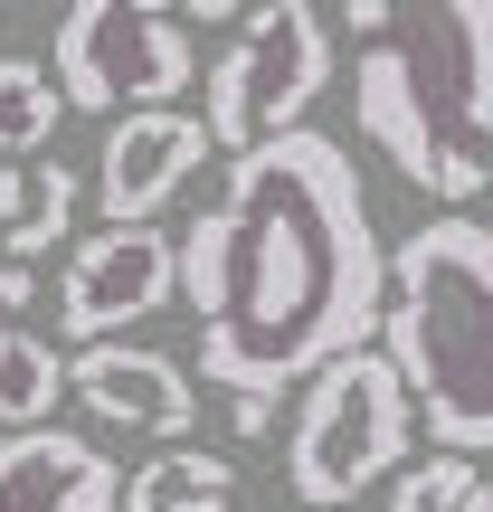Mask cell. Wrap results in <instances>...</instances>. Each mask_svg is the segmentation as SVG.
<instances>
[{
	"label": "cell",
	"instance_id": "obj_13",
	"mask_svg": "<svg viewBox=\"0 0 493 512\" xmlns=\"http://www.w3.org/2000/svg\"><path fill=\"white\" fill-rule=\"evenodd\" d=\"M57 399H76V351L38 342V332H0V427H38L57 418Z\"/></svg>",
	"mask_w": 493,
	"mask_h": 512
},
{
	"label": "cell",
	"instance_id": "obj_17",
	"mask_svg": "<svg viewBox=\"0 0 493 512\" xmlns=\"http://www.w3.org/2000/svg\"><path fill=\"white\" fill-rule=\"evenodd\" d=\"M275 408H285V399H275V389H228V437H266V427H275Z\"/></svg>",
	"mask_w": 493,
	"mask_h": 512
},
{
	"label": "cell",
	"instance_id": "obj_20",
	"mask_svg": "<svg viewBox=\"0 0 493 512\" xmlns=\"http://www.w3.org/2000/svg\"><path fill=\"white\" fill-rule=\"evenodd\" d=\"M181 10H190V19H200V29H209V19H247L256 0H181Z\"/></svg>",
	"mask_w": 493,
	"mask_h": 512
},
{
	"label": "cell",
	"instance_id": "obj_8",
	"mask_svg": "<svg viewBox=\"0 0 493 512\" xmlns=\"http://www.w3.org/2000/svg\"><path fill=\"white\" fill-rule=\"evenodd\" d=\"M162 304H181V247L152 219H105V238H86L67 256V275H57V332L67 342L133 332Z\"/></svg>",
	"mask_w": 493,
	"mask_h": 512
},
{
	"label": "cell",
	"instance_id": "obj_1",
	"mask_svg": "<svg viewBox=\"0 0 493 512\" xmlns=\"http://www.w3.org/2000/svg\"><path fill=\"white\" fill-rule=\"evenodd\" d=\"M181 304L200 313L209 389H275L370 342L389 313V247L370 228L361 162L332 133H266L228 152L219 209L181 228Z\"/></svg>",
	"mask_w": 493,
	"mask_h": 512
},
{
	"label": "cell",
	"instance_id": "obj_18",
	"mask_svg": "<svg viewBox=\"0 0 493 512\" xmlns=\"http://www.w3.org/2000/svg\"><path fill=\"white\" fill-rule=\"evenodd\" d=\"M38 294H48V285H38V275H29V256H0V332H10L19 313L38 304Z\"/></svg>",
	"mask_w": 493,
	"mask_h": 512
},
{
	"label": "cell",
	"instance_id": "obj_12",
	"mask_svg": "<svg viewBox=\"0 0 493 512\" xmlns=\"http://www.w3.org/2000/svg\"><path fill=\"white\" fill-rule=\"evenodd\" d=\"M124 512H238V465L190 446V437H171L152 465H133Z\"/></svg>",
	"mask_w": 493,
	"mask_h": 512
},
{
	"label": "cell",
	"instance_id": "obj_15",
	"mask_svg": "<svg viewBox=\"0 0 493 512\" xmlns=\"http://www.w3.org/2000/svg\"><path fill=\"white\" fill-rule=\"evenodd\" d=\"M57 105H67L57 67H38V57H0V162H19V152H48Z\"/></svg>",
	"mask_w": 493,
	"mask_h": 512
},
{
	"label": "cell",
	"instance_id": "obj_19",
	"mask_svg": "<svg viewBox=\"0 0 493 512\" xmlns=\"http://www.w3.org/2000/svg\"><path fill=\"white\" fill-rule=\"evenodd\" d=\"M29 200H38V171H10V162H0V228L29 219Z\"/></svg>",
	"mask_w": 493,
	"mask_h": 512
},
{
	"label": "cell",
	"instance_id": "obj_2",
	"mask_svg": "<svg viewBox=\"0 0 493 512\" xmlns=\"http://www.w3.org/2000/svg\"><path fill=\"white\" fill-rule=\"evenodd\" d=\"M389 361L418 389V418L437 446L484 456L493 446V228L446 209L389 247Z\"/></svg>",
	"mask_w": 493,
	"mask_h": 512
},
{
	"label": "cell",
	"instance_id": "obj_22",
	"mask_svg": "<svg viewBox=\"0 0 493 512\" xmlns=\"http://www.w3.org/2000/svg\"><path fill=\"white\" fill-rule=\"evenodd\" d=\"M0 10H10V0H0Z\"/></svg>",
	"mask_w": 493,
	"mask_h": 512
},
{
	"label": "cell",
	"instance_id": "obj_16",
	"mask_svg": "<svg viewBox=\"0 0 493 512\" xmlns=\"http://www.w3.org/2000/svg\"><path fill=\"white\" fill-rule=\"evenodd\" d=\"M76 200H86V181H76L67 162H38V200H29V219H10V228H0V247L38 266V256H48V247L76 228Z\"/></svg>",
	"mask_w": 493,
	"mask_h": 512
},
{
	"label": "cell",
	"instance_id": "obj_4",
	"mask_svg": "<svg viewBox=\"0 0 493 512\" xmlns=\"http://www.w3.org/2000/svg\"><path fill=\"white\" fill-rule=\"evenodd\" d=\"M48 57L67 105L105 124L133 105H181L200 86V38H190V10L171 0H67Z\"/></svg>",
	"mask_w": 493,
	"mask_h": 512
},
{
	"label": "cell",
	"instance_id": "obj_5",
	"mask_svg": "<svg viewBox=\"0 0 493 512\" xmlns=\"http://www.w3.org/2000/svg\"><path fill=\"white\" fill-rule=\"evenodd\" d=\"M332 86V29L313 0H256L219 57H209V133L219 152H256L266 133L304 124Z\"/></svg>",
	"mask_w": 493,
	"mask_h": 512
},
{
	"label": "cell",
	"instance_id": "obj_21",
	"mask_svg": "<svg viewBox=\"0 0 493 512\" xmlns=\"http://www.w3.org/2000/svg\"><path fill=\"white\" fill-rule=\"evenodd\" d=\"M304 512H342V503H304Z\"/></svg>",
	"mask_w": 493,
	"mask_h": 512
},
{
	"label": "cell",
	"instance_id": "obj_9",
	"mask_svg": "<svg viewBox=\"0 0 493 512\" xmlns=\"http://www.w3.org/2000/svg\"><path fill=\"white\" fill-rule=\"evenodd\" d=\"M76 408L105 437H162L171 446L200 427V380L171 351H143L124 332H105V342H76Z\"/></svg>",
	"mask_w": 493,
	"mask_h": 512
},
{
	"label": "cell",
	"instance_id": "obj_11",
	"mask_svg": "<svg viewBox=\"0 0 493 512\" xmlns=\"http://www.w3.org/2000/svg\"><path fill=\"white\" fill-rule=\"evenodd\" d=\"M0 512H124V465L95 437H67L38 418L0 437Z\"/></svg>",
	"mask_w": 493,
	"mask_h": 512
},
{
	"label": "cell",
	"instance_id": "obj_10",
	"mask_svg": "<svg viewBox=\"0 0 493 512\" xmlns=\"http://www.w3.org/2000/svg\"><path fill=\"white\" fill-rule=\"evenodd\" d=\"M209 152H219L209 114H181V105H133V114H114L105 162H95V209H105V219H152V209H162Z\"/></svg>",
	"mask_w": 493,
	"mask_h": 512
},
{
	"label": "cell",
	"instance_id": "obj_6",
	"mask_svg": "<svg viewBox=\"0 0 493 512\" xmlns=\"http://www.w3.org/2000/svg\"><path fill=\"white\" fill-rule=\"evenodd\" d=\"M351 38H389L446 133H493V0H342Z\"/></svg>",
	"mask_w": 493,
	"mask_h": 512
},
{
	"label": "cell",
	"instance_id": "obj_7",
	"mask_svg": "<svg viewBox=\"0 0 493 512\" xmlns=\"http://www.w3.org/2000/svg\"><path fill=\"white\" fill-rule=\"evenodd\" d=\"M351 114H361V133L389 152V171H399L408 190H427V200H446V209L484 200V181H493L484 152H475V143H456V133L437 124V105L418 95V76H408V57L389 48V38H370V48H361Z\"/></svg>",
	"mask_w": 493,
	"mask_h": 512
},
{
	"label": "cell",
	"instance_id": "obj_14",
	"mask_svg": "<svg viewBox=\"0 0 493 512\" xmlns=\"http://www.w3.org/2000/svg\"><path fill=\"white\" fill-rule=\"evenodd\" d=\"M389 512H493V484L465 446H437V456H408L389 475Z\"/></svg>",
	"mask_w": 493,
	"mask_h": 512
},
{
	"label": "cell",
	"instance_id": "obj_3",
	"mask_svg": "<svg viewBox=\"0 0 493 512\" xmlns=\"http://www.w3.org/2000/svg\"><path fill=\"white\" fill-rule=\"evenodd\" d=\"M418 389L389 361V342H351L294 399V437H285V494L294 503H361L370 484H389L418 446Z\"/></svg>",
	"mask_w": 493,
	"mask_h": 512
}]
</instances>
